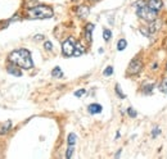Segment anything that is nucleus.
<instances>
[{"instance_id":"f257e3e1","label":"nucleus","mask_w":167,"mask_h":159,"mask_svg":"<svg viewBox=\"0 0 167 159\" xmlns=\"http://www.w3.org/2000/svg\"><path fill=\"white\" fill-rule=\"evenodd\" d=\"M9 62L12 64L18 65L22 69H30L34 67V62L31 59V54L26 49H17V50L12 51L8 57Z\"/></svg>"},{"instance_id":"f03ea898","label":"nucleus","mask_w":167,"mask_h":159,"mask_svg":"<svg viewBox=\"0 0 167 159\" xmlns=\"http://www.w3.org/2000/svg\"><path fill=\"white\" fill-rule=\"evenodd\" d=\"M53 14V9L48 5H36L27 10V17L30 20H45V18H51Z\"/></svg>"},{"instance_id":"7ed1b4c3","label":"nucleus","mask_w":167,"mask_h":159,"mask_svg":"<svg viewBox=\"0 0 167 159\" xmlns=\"http://www.w3.org/2000/svg\"><path fill=\"white\" fill-rule=\"evenodd\" d=\"M136 5V15L139 18L144 21H148V22H152L154 20H157V14L158 12L153 10L149 5L147 4V1H139Z\"/></svg>"},{"instance_id":"20e7f679","label":"nucleus","mask_w":167,"mask_h":159,"mask_svg":"<svg viewBox=\"0 0 167 159\" xmlns=\"http://www.w3.org/2000/svg\"><path fill=\"white\" fill-rule=\"evenodd\" d=\"M76 48V41L73 37H68L67 40L63 41L62 44V53L64 57H72L73 51H75Z\"/></svg>"},{"instance_id":"39448f33","label":"nucleus","mask_w":167,"mask_h":159,"mask_svg":"<svg viewBox=\"0 0 167 159\" xmlns=\"http://www.w3.org/2000/svg\"><path fill=\"white\" fill-rule=\"evenodd\" d=\"M141 68H143V63H141L140 59H133L130 62V64H128V68H127V73L131 76L134 75H138V73H140Z\"/></svg>"},{"instance_id":"423d86ee","label":"nucleus","mask_w":167,"mask_h":159,"mask_svg":"<svg viewBox=\"0 0 167 159\" xmlns=\"http://www.w3.org/2000/svg\"><path fill=\"white\" fill-rule=\"evenodd\" d=\"M147 4L149 5L153 10H156V12H160V10L162 9V7H163L162 0H148Z\"/></svg>"},{"instance_id":"0eeeda50","label":"nucleus","mask_w":167,"mask_h":159,"mask_svg":"<svg viewBox=\"0 0 167 159\" xmlns=\"http://www.w3.org/2000/svg\"><path fill=\"white\" fill-rule=\"evenodd\" d=\"M94 31V24L93 23H87L85 26V39L87 42H91V34Z\"/></svg>"},{"instance_id":"6e6552de","label":"nucleus","mask_w":167,"mask_h":159,"mask_svg":"<svg viewBox=\"0 0 167 159\" xmlns=\"http://www.w3.org/2000/svg\"><path fill=\"white\" fill-rule=\"evenodd\" d=\"M102 109H103V106L100 105V104H97V103L90 104V105L87 106V110H89L90 114H99L100 112H102Z\"/></svg>"},{"instance_id":"1a4fd4ad","label":"nucleus","mask_w":167,"mask_h":159,"mask_svg":"<svg viewBox=\"0 0 167 159\" xmlns=\"http://www.w3.org/2000/svg\"><path fill=\"white\" fill-rule=\"evenodd\" d=\"M18 65H16V64H12V65H8L7 67V71H8V73H10V75H14V76H17V77H20V76L22 75L21 73V71L18 69Z\"/></svg>"},{"instance_id":"9d476101","label":"nucleus","mask_w":167,"mask_h":159,"mask_svg":"<svg viewBox=\"0 0 167 159\" xmlns=\"http://www.w3.org/2000/svg\"><path fill=\"white\" fill-rule=\"evenodd\" d=\"M77 14H78L80 18H85L87 14H89V8H87L86 5H81V7H78Z\"/></svg>"},{"instance_id":"9b49d317","label":"nucleus","mask_w":167,"mask_h":159,"mask_svg":"<svg viewBox=\"0 0 167 159\" xmlns=\"http://www.w3.org/2000/svg\"><path fill=\"white\" fill-rule=\"evenodd\" d=\"M10 126H12V122H10V121H7L5 123H1V125H0V135L7 133L8 131L10 130Z\"/></svg>"},{"instance_id":"f8f14e48","label":"nucleus","mask_w":167,"mask_h":159,"mask_svg":"<svg viewBox=\"0 0 167 159\" xmlns=\"http://www.w3.org/2000/svg\"><path fill=\"white\" fill-rule=\"evenodd\" d=\"M85 51V49L82 48V45H81L80 42H76V48H75V51H73V57H80L82 55Z\"/></svg>"},{"instance_id":"ddd939ff","label":"nucleus","mask_w":167,"mask_h":159,"mask_svg":"<svg viewBox=\"0 0 167 159\" xmlns=\"http://www.w3.org/2000/svg\"><path fill=\"white\" fill-rule=\"evenodd\" d=\"M153 87H154V84H150V82H148V84H144L143 85V92L144 94H152V91H153Z\"/></svg>"},{"instance_id":"4468645a","label":"nucleus","mask_w":167,"mask_h":159,"mask_svg":"<svg viewBox=\"0 0 167 159\" xmlns=\"http://www.w3.org/2000/svg\"><path fill=\"white\" fill-rule=\"evenodd\" d=\"M126 46H127V41H126L125 39L118 40V42H117V50H118V51L125 50V49H126Z\"/></svg>"},{"instance_id":"2eb2a0df","label":"nucleus","mask_w":167,"mask_h":159,"mask_svg":"<svg viewBox=\"0 0 167 159\" xmlns=\"http://www.w3.org/2000/svg\"><path fill=\"white\" fill-rule=\"evenodd\" d=\"M51 76L55 77V78H61V77H63V72L61 71V68H59V67H55L53 71H51Z\"/></svg>"},{"instance_id":"dca6fc26","label":"nucleus","mask_w":167,"mask_h":159,"mask_svg":"<svg viewBox=\"0 0 167 159\" xmlns=\"http://www.w3.org/2000/svg\"><path fill=\"white\" fill-rule=\"evenodd\" d=\"M160 91L167 94V77H163L162 81H161V84H160Z\"/></svg>"},{"instance_id":"f3484780","label":"nucleus","mask_w":167,"mask_h":159,"mask_svg":"<svg viewBox=\"0 0 167 159\" xmlns=\"http://www.w3.org/2000/svg\"><path fill=\"white\" fill-rule=\"evenodd\" d=\"M76 140H77V136H76V133H70L68 135V137H67V142H68V145H75L76 144Z\"/></svg>"},{"instance_id":"a211bd4d","label":"nucleus","mask_w":167,"mask_h":159,"mask_svg":"<svg viewBox=\"0 0 167 159\" xmlns=\"http://www.w3.org/2000/svg\"><path fill=\"white\" fill-rule=\"evenodd\" d=\"M112 37V32L109 31L108 28H104L103 30V39H104V41H109Z\"/></svg>"},{"instance_id":"6ab92c4d","label":"nucleus","mask_w":167,"mask_h":159,"mask_svg":"<svg viewBox=\"0 0 167 159\" xmlns=\"http://www.w3.org/2000/svg\"><path fill=\"white\" fill-rule=\"evenodd\" d=\"M116 94L118 95V96L121 98V99H125V98H126V95L124 94V92H122V90H121V86H120L118 84L116 85Z\"/></svg>"},{"instance_id":"aec40b11","label":"nucleus","mask_w":167,"mask_h":159,"mask_svg":"<svg viewBox=\"0 0 167 159\" xmlns=\"http://www.w3.org/2000/svg\"><path fill=\"white\" fill-rule=\"evenodd\" d=\"M127 114H128V116L131 117V118H136V116H138V113H136V110H135V109H134V108H131V106H130V108L127 109Z\"/></svg>"},{"instance_id":"412c9836","label":"nucleus","mask_w":167,"mask_h":159,"mask_svg":"<svg viewBox=\"0 0 167 159\" xmlns=\"http://www.w3.org/2000/svg\"><path fill=\"white\" fill-rule=\"evenodd\" d=\"M112 73H113V67H112V65H108V67L103 71V75L104 76H111Z\"/></svg>"},{"instance_id":"4be33fe9","label":"nucleus","mask_w":167,"mask_h":159,"mask_svg":"<svg viewBox=\"0 0 167 159\" xmlns=\"http://www.w3.org/2000/svg\"><path fill=\"white\" fill-rule=\"evenodd\" d=\"M160 133H161V128L160 127H154V128H153V131H152V137L156 139Z\"/></svg>"},{"instance_id":"5701e85b","label":"nucleus","mask_w":167,"mask_h":159,"mask_svg":"<svg viewBox=\"0 0 167 159\" xmlns=\"http://www.w3.org/2000/svg\"><path fill=\"white\" fill-rule=\"evenodd\" d=\"M72 153H73V145H68L67 153H66V158H71L72 157Z\"/></svg>"},{"instance_id":"b1692460","label":"nucleus","mask_w":167,"mask_h":159,"mask_svg":"<svg viewBox=\"0 0 167 159\" xmlns=\"http://www.w3.org/2000/svg\"><path fill=\"white\" fill-rule=\"evenodd\" d=\"M85 92H86V90H85V89H80V90H77V91H75V96L76 98H81Z\"/></svg>"},{"instance_id":"393cba45","label":"nucleus","mask_w":167,"mask_h":159,"mask_svg":"<svg viewBox=\"0 0 167 159\" xmlns=\"http://www.w3.org/2000/svg\"><path fill=\"white\" fill-rule=\"evenodd\" d=\"M44 48H45L46 50L51 51V50H53V44H51L50 41H45V44H44Z\"/></svg>"},{"instance_id":"a878e982","label":"nucleus","mask_w":167,"mask_h":159,"mask_svg":"<svg viewBox=\"0 0 167 159\" xmlns=\"http://www.w3.org/2000/svg\"><path fill=\"white\" fill-rule=\"evenodd\" d=\"M35 39H36V40H43L44 36H43V35H36V36H35Z\"/></svg>"},{"instance_id":"bb28decb","label":"nucleus","mask_w":167,"mask_h":159,"mask_svg":"<svg viewBox=\"0 0 167 159\" xmlns=\"http://www.w3.org/2000/svg\"><path fill=\"white\" fill-rule=\"evenodd\" d=\"M120 155H121V149H120V150H118V152H117V153H116V155H114V157H116V158H118V157H120Z\"/></svg>"},{"instance_id":"cd10ccee","label":"nucleus","mask_w":167,"mask_h":159,"mask_svg":"<svg viewBox=\"0 0 167 159\" xmlns=\"http://www.w3.org/2000/svg\"><path fill=\"white\" fill-rule=\"evenodd\" d=\"M166 68H167V64H166Z\"/></svg>"}]
</instances>
